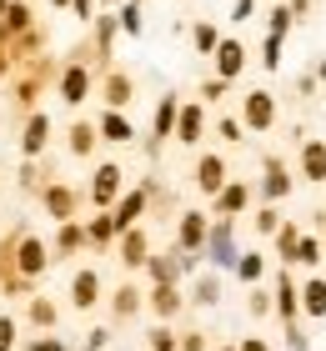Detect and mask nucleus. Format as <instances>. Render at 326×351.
I'll use <instances>...</instances> for the list:
<instances>
[{
    "label": "nucleus",
    "instance_id": "1",
    "mask_svg": "<svg viewBox=\"0 0 326 351\" xmlns=\"http://www.w3.org/2000/svg\"><path fill=\"white\" fill-rule=\"evenodd\" d=\"M271 311H281L291 326H296V311H301V286L291 281V271H281L276 276V301H271Z\"/></svg>",
    "mask_w": 326,
    "mask_h": 351
},
{
    "label": "nucleus",
    "instance_id": "2",
    "mask_svg": "<svg viewBox=\"0 0 326 351\" xmlns=\"http://www.w3.org/2000/svg\"><path fill=\"white\" fill-rule=\"evenodd\" d=\"M301 176L306 181H326V141L301 136Z\"/></svg>",
    "mask_w": 326,
    "mask_h": 351
},
{
    "label": "nucleus",
    "instance_id": "3",
    "mask_svg": "<svg viewBox=\"0 0 326 351\" xmlns=\"http://www.w3.org/2000/svg\"><path fill=\"white\" fill-rule=\"evenodd\" d=\"M271 121H276V101L266 90H251L246 95V125L251 131H271Z\"/></svg>",
    "mask_w": 326,
    "mask_h": 351
},
{
    "label": "nucleus",
    "instance_id": "4",
    "mask_svg": "<svg viewBox=\"0 0 326 351\" xmlns=\"http://www.w3.org/2000/svg\"><path fill=\"white\" fill-rule=\"evenodd\" d=\"M241 66H246V45H241V40H221V45H216V71H221V81H236Z\"/></svg>",
    "mask_w": 326,
    "mask_h": 351
},
{
    "label": "nucleus",
    "instance_id": "5",
    "mask_svg": "<svg viewBox=\"0 0 326 351\" xmlns=\"http://www.w3.org/2000/svg\"><path fill=\"white\" fill-rule=\"evenodd\" d=\"M206 251H211V261L216 266H236V241H231V221L226 226H216L206 236Z\"/></svg>",
    "mask_w": 326,
    "mask_h": 351
},
{
    "label": "nucleus",
    "instance_id": "6",
    "mask_svg": "<svg viewBox=\"0 0 326 351\" xmlns=\"http://www.w3.org/2000/svg\"><path fill=\"white\" fill-rule=\"evenodd\" d=\"M261 191H266V201H281L286 191H291V176H286V166L276 161V156H266V176H261Z\"/></svg>",
    "mask_w": 326,
    "mask_h": 351
},
{
    "label": "nucleus",
    "instance_id": "7",
    "mask_svg": "<svg viewBox=\"0 0 326 351\" xmlns=\"http://www.w3.org/2000/svg\"><path fill=\"white\" fill-rule=\"evenodd\" d=\"M196 186L211 191V196H216V191L226 186V161H221V156H206V161L196 166Z\"/></svg>",
    "mask_w": 326,
    "mask_h": 351
},
{
    "label": "nucleus",
    "instance_id": "8",
    "mask_svg": "<svg viewBox=\"0 0 326 351\" xmlns=\"http://www.w3.org/2000/svg\"><path fill=\"white\" fill-rule=\"evenodd\" d=\"M301 311L306 316H326V281L321 276H306V286H301Z\"/></svg>",
    "mask_w": 326,
    "mask_h": 351
},
{
    "label": "nucleus",
    "instance_id": "9",
    "mask_svg": "<svg viewBox=\"0 0 326 351\" xmlns=\"http://www.w3.org/2000/svg\"><path fill=\"white\" fill-rule=\"evenodd\" d=\"M201 125H206L201 106H186L181 116H176V131H181V141H186V146H191V141H201Z\"/></svg>",
    "mask_w": 326,
    "mask_h": 351
},
{
    "label": "nucleus",
    "instance_id": "10",
    "mask_svg": "<svg viewBox=\"0 0 326 351\" xmlns=\"http://www.w3.org/2000/svg\"><path fill=\"white\" fill-rule=\"evenodd\" d=\"M246 196H251L246 186H221V191H216V211H221V216H236L241 206H246Z\"/></svg>",
    "mask_w": 326,
    "mask_h": 351
},
{
    "label": "nucleus",
    "instance_id": "11",
    "mask_svg": "<svg viewBox=\"0 0 326 351\" xmlns=\"http://www.w3.org/2000/svg\"><path fill=\"white\" fill-rule=\"evenodd\" d=\"M326 256V246L316 241V236H301V241H296V256H291V266H316Z\"/></svg>",
    "mask_w": 326,
    "mask_h": 351
},
{
    "label": "nucleus",
    "instance_id": "12",
    "mask_svg": "<svg viewBox=\"0 0 326 351\" xmlns=\"http://www.w3.org/2000/svg\"><path fill=\"white\" fill-rule=\"evenodd\" d=\"M206 241V221L196 216V211H186V221H181V246H201Z\"/></svg>",
    "mask_w": 326,
    "mask_h": 351
},
{
    "label": "nucleus",
    "instance_id": "13",
    "mask_svg": "<svg viewBox=\"0 0 326 351\" xmlns=\"http://www.w3.org/2000/svg\"><path fill=\"white\" fill-rule=\"evenodd\" d=\"M116 186H121V171L116 166L95 171V201H110V196H116Z\"/></svg>",
    "mask_w": 326,
    "mask_h": 351
},
{
    "label": "nucleus",
    "instance_id": "14",
    "mask_svg": "<svg viewBox=\"0 0 326 351\" xmlns=\"http://www.w3.org/2000/svg\"><path fill=\"white\" fill-rule=\"evenodd\" d=\"M296 241H301V226H296V221H291V226H281V231H276V251H281L286 261L296 256Z\"/></svg>",
    "mask_w": 326,
    "mask_h": 351
},
{
    "label": "nucleus",
    "instance_id": "15",
    "mask_svg": "<svg viewBox=\"0 0 326 351\" xmlns=\"http://www.w3.org/2000/svg\"><path fill=\"white\" fill-rule=\"evenodd\" d=\"M95 291H101V281H95L91 271H80V276H75V306H91Z\"/></svg>",
    "mask_w": 326,
    "mask_h": 351
},
{
    "label": "nucleus",
    "instance_id": "16",
    "mask_svg": "<svg viewBox=\"0 0 326 351\" xmlns=\"http://www.w3.org/2000/svg\"><path fill=\"white\" fill-rule=\"evenodd\" d=\"M60 90H65V101H86V71H80V66L65 71V86Z\"/></svg>",
    "mask_w": 326,
    "mask_h": 351
},
{
    "label": "nucleus",
    "instance_id": "17",
    "mask_svg": "<svg viewBox=\"0 0 326 351\" xmlns=\"http://www.w3.org/2000/svg\"><path fill=\"white\" fill-rule=\"evenodd\" d=\"M261 66H266V71L281 66V36H266V40H261Z\"/></svg>",
    "mask_w": 326,
    "mask_h": 351
},
{
    "label": "nucleus",
    "instance_id": "18",
    "mask_svg": "<svg viewBox=\"0 0 326 351\" xmlns=\"http://www.w3.org/2000/svg\"><path fill=\"white\" fill-rule=\"evenodd\" d=\"M261 271H266V261H261V256H236V276H241V281H261Z\"/></svg>",
    "mask_w": 326,
    "mask_h": 351
},
{
    "label": "nucleus",
    "instance_id": "19",
    "mask_svg": "<svg viewBox=\"0 0 326 351\" xmlns=\"http://www.w3.org/2000/svg\"><path fill=\"white\" fill-rule=\"evenodd\" d=\"M176 116H181V106H176V101H161V110H156V136H166L171 125H176Z\"/></svg>",
    "mask_w": 326,
    "mask_h": 351
},
{
    "label": "nucleus",
    "instance_id": "20",
    "mask_svg": "<svg viewBox=\"0 0 326 351\" xmlns=\"http://www.w3.org/2000/svg\"><path fill=\"white\" fill-rule=\"evenodd\" d=\"M21 266H25V271H40V266H45L40 241H25V246H21Z\"/></svg>",
    "mask_w": 326,
    "mask_h": 351
},
{
    "label": "nucleus",
    "instance_id": "21",
    "mask_svg": "<svg viewBox=\"0 0 326 351\" xmlns=\"http://www.w3.org/2000/svg\"><path fill=\"white\" fill-rule=\"evenodd\" d=\"M101 131H106V141H130V125H126L121 116H106V121H101Z\"/></svg>",
    "mask_w": 326,
    "mask_h": 351
},
{
    "label": "nucleus",
    "instance_id": "22",
    "mask_svg": "<svg viewBox=\"0 0 326 351\" xmlns=\"http://www.w3.org/2000/svg\"><path fill=\"white\" fill-rule=\"evenodd\" d=\"M286 30H291V10H286V5H276V10H271V30H266V36H281V40H286Z\"/></svg>",
    "mask_w": 326,
    "mask_h": 351
},
{
    "label": "nucleus",
    "instance_id": "23",
    "mask_svg": "<svg viewBox=\"0 0 326 351\" xmlns=\"http://www.w3.org/2000/svg\"><path fill=\"white\" fill-rule=\"evenodd\" d=\"M45 146V121L36 116V121H30V131H25V151H40Z\"/></svg>",
    "mask_w": 326,
    "mask_h": 351
},
{
    "label": "nucleus",
    "instance_id": "24",
    "mask_svg": "<svg viewBox=\"0 0 326 351\" xmlns=\"http://www.w3.org/2000/svg\"><path fill=\"white\" fill-rule=\"evenodd\" d=\"M141 206H145V196H130L126 206H121V216H116V226H130V221L141 216Z\"/></svg>",
    "mask_w": 326,
    "mask_h": 351
},
{
    "label": "nucleus",
    "instance_id": "25",
    "mask_svg": "<svg viewBox=\"0 0 326 351\" xmlns=\"http://www.w3.org/2000/svg\"><path fill=\"white\" fill-rule=\"evenodd\" d=\"M256 231H261V236H276V231H281V216H276V211H261V216H256Z\"/></svg>",
    "mask_w": 326,
    "mask_h": 351
},
{
    "label": "nucleus",
    "instance_id": "26",
    "mask_svg": "<svg viewBox=\"0 0 326 351\" xmlns=\"http://www.w3.org/2000/svg\"><path fill=\"white\" fill-rule=\"evenodd\" d=\"M196 45H201V51H211V56H216V30H211V25H196Z\"/></svg>",
    "mask_w": 326,
    "mask_h": 351
},
{
    "label": "nucleus",
    "instance_id": "27",
    "mask_svg": "<svg viewBox=\"0 0 326 351\" xmlns=\"http://www.w3.org/2000/svg\"><path fill=\"white\" fill-rule=\"evenodd\" d=\"M216 296H221V286L211 281V276H206L201 286H196V301H201V306H211V301H216Z\"/></svg>",
    "mask_w": 326,
    "mask_h": 351
},
{
    "label": "nucleus",
    "instance_id": "28",
    "mask_svg": "<svg viewBox=\"0 0 326 351\" xmlns=\"http://www.w3.org/2000/svg\"><path fill=\"white\" fill-rule=\"evenodd\" d=\"M176 306H181V301H176V291H171V286H161V291H156V311H176Z\"/></svg>",
    "mask_w": 326,
    "mask_h": 351
},
{
    "label": "nucleus",
    "instance_id": "29",
    "mask_svg": "<svg viewBox=\"0 0 326 351\" xmlns=\"http://www.w3.org/2000/svg\"><path fill=\"white\" fill-rule=\"evenodd\" d=\"M126 261H130V266L145 261V241H141V236H130V241H126Z\"/></svg>",
    "mask_w": 326,
    "mask_h": 351
},
{
    "label": "nucleus",
    "instance_id": "30",
    "mask_svg": "<svg viewBox=\"0 0 326 351\" xmlns=\"http://www.w3.org/2000/svg\"><path fill=\"white\" fill-rule=\"evenodd\" d=\"M271 311V296L266 291H251V316H266Z\"/></svg>",
    "mask_w": 326,
    "mask_h": 351
},
{
    "label": "nucleus",
    "instance_id": "31",
    "mask_svg": "<svg viewBox=\"0 0 326 351\" xmlns=\"http://www.w3.org/2000/svg\"><path fill=\"white\" fill-rule=\"evenodd\" d=\"M286 10H291V21H306V15H312V0H286Z\"/></svg>",
    "mask_w": 326,
    "mask_h": 351
},
{
    "label": "nucleus",
    "instance_id": "32",
    "mask_svg": "<svg viewBox=\"0 0 326 351\" xmlns=\"http://www.w3.org/2000/svg\"><path fill=\"white\" fill-rule=\"evenodd\" d=\"M51 211H71V191H51Z\"/></svg>",
    "mask_w": 326,
    "mask_h": 351
},
{
    "label": "nucleus",
    "instance_id": "33",
    "mask_svg": "<svg viewBox=\"0 0 326 351\" xmlns=\"http://www.w3.org/2000/svg\"><path fill=\"white\" fill-rule=\"evenodd\" d=\"M286 337H291V351H306V346H312V337H301V326H291Z\"/></svg>",
    "mask_w": 326,
    "mask_h": 351
},
{
    "label": "nucleus",
    "instance_id": "34",
    "mask_svg": "<svg viewBox=\"0 0 326 351\" xmlns=\"http://www.w3.org/2000/svg\"><path fill=\"white\" fill-rule=\"evenodd\" d=\"M221 136H226V141H241V121L226 116V121H221Z\"/></svg>",
    "mask_w": 326,
    "mask_h": 351
},
{
    "label": "nucleus",
    "instance_id": "35",
    "mask_svg": "<svg viewBox=\"0 0 326 351\" xmlns=\"http://www.w3.org/2000/svg\"><path fill=\"white\" fill-rule=\"evenodd\" d=\"M251 10H256V0H236V15H231V21H251Z\"/></svg>",
    "mask_w": 326,
    "mask_h": 351
},
{
    "label": "nucleus",
    "instance_id": "36",
    "mask_svg": "<svg viewBox=\"0 0 326 351\" xmlns=\"http://www.w3.org/2000/svg\"><path fill=\"white\" fill-rule=\"evenodd\" d=\"M121 25H126V30H130V36H136V30H141V15H136V5H130V10H126V15H121Z\"/></svg>",
    "mask_w": 326,
    "mask_h": 351
},
{
    "label": "nucleus",
    "instance_id": "37",
    "mask_svg": "<svg viewBox=\"0 0 326 351\" xmlns=\"http://www.w3.org/2000/svg\"><path fill=\"white\" fill-rule=\"evenodd\" d=\"M10 337H15V326H10V322H0V351L10 346Z\"/></svg>",
    "mask_w": 326,
    "mask_h": 351
},
{
    "label": "nucleus",
    "instance_id": "38",
    "mask_svg": "<svg viewBox=\"0 0 326 351\" xmlns=\"http://www.w3.org/2000/svg\"><path fill=\"white\" fill-rule=\"evenodd\" d=\"M241 351H271L266 341H256V337H246V341H241Z\"/></svg>",
    "mask_w": 326,
    "mask_h": 351
},
{
    "label": "nucleus",
    "instance_id": "39",
    "mask_svg": "<svg viewBox=\"0 0 326 351\" xmlns=\"http://www.w3.org/2000/svg\"><path fill=\"white\" fill-rule=\"evenodd\" d=\"M36 351H60V346H56V341H40V346H36Z\"/></svg>",
    "mask_w": 326,
    "mask_h": 351
},
{
    "label": "nucleus",
    "instance_id": "40",
    "mask_svg": "<svg viewBox=\"0 0 326 351\" xmlns=\"http://www.w3.org/2000/svg\"><path fill=\"white\" fill-rule=\"evenodd\" d=\"M56 5H65V0H56Z\"/></svg>",
    "mask_w": 326,
    "mask_h": 351
},
{
    "label": "nucleus",
    "instance_id": "41",
    "mask_svg": "<svg viewBox=\"0 0 326 351\" xmlns=\"http://www.w3.org/2000/svg\"><path fill=\"white\" fill-rule=\"evenodd\" d=\"M321 246H326V236H321Z\"/></svg>",
    "mask_w": 326,
    "mask_h": 351
},
{
    "label": "nucleus",
    "instance_id": "42",
    "mask_svg": "<svg viewBox=\"0 0 326 351\" xmlns=\"http://www.w3.org/2000/svg\"><path fill=\"white\" fill-rule=\"evenodd\" d=\"M226 351H231V346H226Z\"/></svg>",
    "mask_w": 326,
    "mask_h": 351
}]
</instances>
